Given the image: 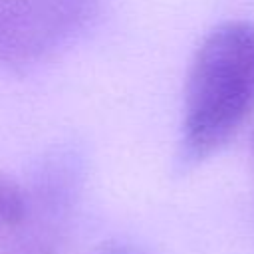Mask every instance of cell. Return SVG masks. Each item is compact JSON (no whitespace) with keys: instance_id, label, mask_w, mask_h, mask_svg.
<instances>
[{"instance_id":"cell-1","label":"cell","mask_w":254,"mask_h":254,"mask_svg":"<svg viewBox=\"0 0 254 254\" xmlns=\"http://www.w3.org/2000/svg\"><path fill=\"white\" fill-rule=\"evenodd\" d=\"M254 109V24H216L194 50L183 89L177 171L220 153Z\"/></svg>"},{"instance_id":"cell-3","label":"cell","mask_w":254,"mask_h":254,"mask_svg":"<svg viewBox=\"0 0 254 254\" xmlns=\"http://www.w3.org/2000/svg\"><path fill=\"white\" fill-rule=\"evenodd\" d=\"M26 190L16 181L0 175V226L20 222L26 214Z\"/></svg>"},{"instance_id":"cell-4","label":"cell","mask_w":254,"mask_h":254,"mask_svg":"<svg viewBox=\"0 0 254 254\" xmlns=\"http://www.w3.org/2000/svg\"><path fill=\"white\" fill-rule=\"evenodd\" d=\"M252 149H254V147H252Z\"/></svg>"},{"instance_id":"cell-2","label":"cell","mask_w":254,"mask_h":254,"mask_svg":"<svg viewBox=\"0 0 254 254\" xmlns=\"http://www.w3.org/2000/svg\"><path fill=\"white\" fill-rule=\"evenodd\" d=\"M103 0H0V65L30 69L71 48Z\"/></svg>"}]
</instances>
